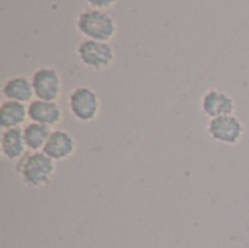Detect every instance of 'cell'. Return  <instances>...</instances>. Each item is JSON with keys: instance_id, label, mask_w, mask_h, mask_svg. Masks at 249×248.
Listing matches in <instances>:
<instances>
[{"instance_id": "9", "label": "cell", "mask_w": 249, "mask_h": 248, "mask_svg": "<svg viewBox=\"0 0 249 248\" xmlns=\"http://www.w3.org/2000/svg\"><path fill=\"white\" fill-rule=\"evenodd\" d=\"M28 117L31 123H38L53 129L61 123L63 110L58 102L34 99L28 104Z\"/></svg>"}, {"instance_id": "14", "label": "cell", "mask_w": 249, "mask_h": 248, "mask_svg": "<svg viewBox=\"0 0 249 248\" xmlns=\"http://www.w3.org/2000/svg\"><path fill=\"white\" fill-rule=\"evenodd\" d=\"M86 4H88V7H90V9L108 12L109 9H112V7L117 4V1H115V0H88Z\"/></svg>"}, {"instance_id": "11", "label": "cell", "mask_w": 249, "mask_h": 248, "mask_svg": "<svg viewBox=\"0 0 249 248\" xmlns=\"http://www.w3.org/2000/svg\"><path fill=\"white\" fill-rule=\"evenodd\" d=\"M0 153L4 159L16 162L28 153L23 139V127L3 130L0 136Z\"/></svg>"}, {"instance_id": "5", "label": "cell", "mask_w": 249, "mask_h": 248, "mask_svg": "<svg viewBox=\"0 0 249 248\" xmlns=\"http://www.w3.org/2000/svg\"><path fill=\"white\" fill-rule=\"evenodd\" d=\"M35 99L58 102L63 92V80L60 72L53 66H39L31 75Z\"/></svg>"}, {"instance_id": "2", "label": "cell", "mask_w": 249, "mask_h": 248, "mask_svg": "<svg viewBox=\"0 0 249 248\" xmlns=\"http://www.w3.org/2000/svg\"><path fill=\"white\" fill-rule=\"evenodd\" d=\"M77 32L85 39L109 42L118 32V25L109 12L86 7L80 10L74 19Z\"/></svg>"}, {"instance_id": "8", "label": "cell", "mask_w": 249, "mask_h": 248, "mask_svg": "<svg viewBox=\"0 0 249 248\" xmlns=\"http://www.w3.org/2000/svg\"><path fill=\"white\" fill-rule=\"evenodd\" d=\"M76 148V139L71 133L63 129H54L42 152L54 162H61L70 159L74 155Z\"/></svg>"}, {"instance_id": "1", "label": "cell", "mask_w": 249, "mask_h": 248, "mask_svg": "<svg viewBox=\"0 0 249 248\" xmlns=\"http://www.w3.org/2000/svg\"><path fill=\"white\" fill-rule=\"evenodd\" d=\"M15 170L23 186L29 189H44L54 180L55 162L44 152H28L16 162Z\"/></svg>"}, {"instance_id": "4", "label": "cell", "mask_w": 249, "mask_h": 248, "mask_svg": "<svg viewBox=\"0 0 249 248\" xmlns=\"http://www.w3.org/2000/svg\"><path fill=\"white\" fill-rule=\"evenodd\" d=\"M67 107L70 114L80 123H92L99 117L101 99L95 89L90 86H74L69 95Z\"/></svg>"}, {"instance_id": "12", "label": "cell", "mask_w": 249, "mask_h": 248, "mask_svg": "<svg viewBox=\"0 0 249 248\" xmlns=\"http://www.w3.org/2000/svg\"><path fill=\"white\" fill-rule=\"evenodd\" d=\"M28 117V105L15 102V101H3L0 105V126L3 130L9 129H20L23 124L26 126Z\"/></svg>"}, {"instance_id": "3", "label": "cell", "mask_w": 249, "mask_h": 248, "mask_svg": "<svg viewBox=\"0 0 249 248\" xmlns=\"http://www.w3.org/2000/svg\"><path fill=\"white\" fill-rule=\"evenodd\" d=\"M76 56L82 66L93 72L107 70L115 61V51L109 42H101L85 38L77 42Z\"/></svg>"}, {"instance_id": "6", "label": "cell", "mask_w": 249, "mask_h": 248, "mask_svg": "<svg viewBox=\"0 0 249 248\" xmlns=\"http://www.w3.org/2000/svg\"><path fill=\"white\" fill-rule=\"evenodd\" d=\"M207 134L217 143L233 146L245 136V124L235 114L212 118L207 123Z\"/></svg>"}, {"instance_id": "10", "label": "cell", "mask_w": 249, "mask_h": 248, "mask_svg": "<svg viewBox=\"0 0 249 248\" xmlns=\"http://www.w3.org/2000/svg\"><path fill=\"white\" fill-rule=\"evenodd\" d=\"M1 95L6 101H15L28 105L35 99L31 77L12 76L6 79V82L1 86Z\"/></svg>"}, {"instance_id": "13", "label": "cell", "mask_w": 249, "mask_h": 248, "mask_svg": "<svg viewBox=\"0 0 249 248\" xmlns=\"http://www.w3.org/2000/svg\"><path fill=\"white\" fill-rule=\"evenodd\" d=\"M54 129L38 124V123H28L23 126V139L28 152H42L51 133Z\"/></svg>"}, {"instance_id": "7", "label": "cell", "mask_w": 249, "mask_h": 248, "mask_svg": "<svg viewBox=\"0 0 249 248\" xmlns=\"http://www.w3.org/2000/svg\"><path fill=\"white\" fill-rule=\"evenodd\" d=\"M200 108H201V113L209 120H212V118L235 114L236 102L233 96H231L225 91L212 88L203 94L201 101H200Z\"/></svg>"}]
</instances>
